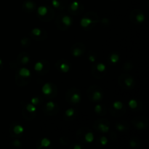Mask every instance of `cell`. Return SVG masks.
<instances>
[{
    "label": "cell",
    "mask_w": 149,
    "mask_h": 149,
    "mask_svg": "<svg viewBox=\"0 0 149 149\" xmlns=\"http://www.w3.org/2000/svg\"><path fill=\"white\" fill-rule=\"evenodd\" d=\"M99 22L100 20L97 13L93 11H90L87 12L85 15L81 18L80 25L85 30H90Z\"/></svg>",
    "instance_id": "obj_1"
},
{
    "label": "cell",
    "mask_w": 149,
    "mask_h": 149,
    "mask_svg": "<svg viewBox=\"0 0 149 149\" xmlns=\"http://www.w3.org/2000/svg\"><path fill=\"white\" fill-rule=\"evenodd\" d=\"M73 22L74 20H73L71 16L68 15L65 13H59L56 16V19H55V25H56L57 28L62 31L68 30L72 26Z\"/></svg>",
    "instance_id": "obj_2"
},
{
    "label": "cell",
    "mask_w": 149,
    "mask_h": 149,
    "mask_svg": "<svg viewBox=\"0 0 149 149\" xmlns=\"http://www.w3.org/2000/svg\"><path fill=\"white\" fill-rule=\"evenodd\" d=\"M37 17L41 21H51L55 17V9L50 6H40L37 9Z\"/></svg>",
    "instance_id": "obj_3"
},
{
    "label": "cell",
    "mask_w": 149,
    "mask_h": 149,
    "mask_svg": "<svg viewBox=\"0 0 149 149\" xmlns=\"http://www.w3.org/2000/svg\"><path fill=\"white\" fill-rule=\"evenodd\" d=\"M15 81L19 87L28 85L31 81V72L26 68H21L16 73Z\"/></svg>",
    "instance_id": "obj_4"
},
{
    "label": "cell",
    "mask_w": 149,
    "mask_h": 149,
    "mask_svg": "<svg viewBox=\"0 0 149 149\" xmlns=\"http://www.w3.org/2000/svg\"><path fill=\"white\" fill-rule=\"evenodd\" d=\"M76 138L81 143H91L94 141V135L91 130L87 127L79 129L76 133Z\"/></svg>",
    "instance_id": "obj_5"
},
{
    "label": "cell",
    "mask_w": 149,
    "mask_h": 149,
    "mask_svg": "<svg viewBox=\"0 0 149 149\" xmlns=\"http://www.w3.org/2000/svg\"><path fill=\"white\" fill-rule=\"evenodd\" d=\"M103 90L97 85H92L87 90V97L93 103H100L103 99Z\"/></svg>",
    "instance_id": "obj_6"
},
{
    "label": "cell",
    "mask_w": 149,
    "mask_h": 149,
    "mask_svg": "<svg viewBox=\"0 0 149 149\" xmlns=\"http://www.w3.org/2000/svg\"><path fill=\"white\" fill-rule=\"evenodd\" d=\"M119 86L125 90H132L135 86V80L129 74H122L118 78Z\"/></svg>",
    "instance_id": "obj_7"
},
{
    "label": "cell",
    "mask_w": 149,
    "mask_h": 149,
    "mask_svg": "<svg viewBox=\"0 0 149 149\" xmlns=\"http://www.w3.org/2000/svg\"><path fill=\"white\" fill-rule=\"evenodd\" d=\"M81 93L80 90L75 87H71L68 89L65 93V100L69 104H78L81 101Z\"/></svg>",
    "instance_id": "obj_8"
},
{
    "label": "cell",
    "mask_w": 149,
    "mask_h": 149,
    "mask_svg": "<svg viewBox=\"0 0 149 149\" xmlns=\"http://www.w3.org/2000/svg\"><path fill=\"white\" fill-rule=\"evenodd\" d=\"M37 114V109L36 106L31 103H27L23 104L22 109V115L26 120L31 121L35 119Z\"/></svg>",
    "instance_id": "obj_9"
},
{
    "label": "cell",
    "mask_w": 149,
    "mask_h": 149,
    "mask_svg": "<svg viewBox=\"0 0 149 149\" xmlns=\"http://www.w3.org/2000/svg\"><path fill=\"white\" fill-rule=\"evenodd\" d=\"M127 111V108L122 102L115 101L109 109L111 114L115 117H120L123 116Z\"/></svg>",
    "instance_id": "obj_10"
},
{
    "label": "cell",
    "mask_w": 149,
    "mask_h": 149,
    "mask_svg": "<svg viewBox=\"0 0 149 149\" xmlns=\"http://www.w3.org/2000/svg\"><path fill=\"white\" fill-rule=\"evenodd\" d=\"M92 75L96 79H102L106 76L107 69L105 64L102 63H94L91 68Z\"/></svg>",
    "instance_id": "obj_11"
},
{
    "label": "cell",
    "mask_w": 149,
    "mask_h": 149,
    "mask_svg": "<svg viewBox=\"0 0 149 149\" xmlns=\"http://www.w3.org/2000/svg\"><path fill=\"white\" fill-rule=\"evenodd\" d=\"M42 93L48 99H53L58 95V87L53 83H46L42 87Z\"/></svg>",
    "instance_id": "obj_12"
},
{
    "label": "cell",
    "mask_w": 149,
    "mask_h": 149,
    "mask_svg": "<svg viewBox=\"0 0 149 149\" xmlns=\"http://www.w3.org/2000/svg\"><path fill=\"white\" fill-rule=\"evenodd\" d=\"M50 69L49 63L47 60H40L34 65V71L39 75H45Z\"/></svg>",
    "instance_id": "obj_13"
},
{
    "label": "cell",
    "mask_w": 149,
    "mask_h": 149,
    "mask_svg": "<svg viewBox=\"0 0 149 149\" xmlns=\"http://www.w3.org/2000/svg\"><path fill=\"white\" fill-rule=\"evenodd\" d=\"M31 39H33L38 42H42V41L45 40L47 38V32L46 30L39 28H34L31 29L29 33Z\"/></svg>",
    "instance_id": "obj_14"
},
{
    "label": "cell",
    "mask_w": 149,
    "mask_h": 149,
    "mask_svg": "<svg viewBox=\"0 0 149 149\" xmlns=\"http://www.w3.org/2000/svg\"><path fill=\"white\" fill-rule=\"evenodd\" d=\"M68 11L71 15L77 16L81 15L84 11V5L79 1H74L68 4Z\"/></svg>",
    "instance_id": "obj_15"
},
{
    "label": "cell",
    "mask_w": 149,
    "mask_h": 149,
    "mask_svg": "<svg viewBox=\"0 0 149 149\" xmlns=\"http://www.w3.org/2000/svg\"><path fill=\"white\" fill-rule=\"evenodd\" d=\"M130 20L134 24H140L145 20V15L140 9H134L130 14Z\"/></svg>",
    "instance_id": "obj_16"
},
{
    "label": "cell",
    "mask_w": 149,
    "mask_h": 149,
    "mask_svg": "<svg viewBox=\"0 0 149 149\" xmlns=\"http://www.w3.org/2000/svg\"><path fill=\"white\" fill-rule=\"evenodd\" d=\"M93 128L100 132L107 133L110 129V122L107 119H97L93 124Z\"/></svg>",
    "instance_id": "obj_17"
},
{
    "label": "cell",
    "mask_w": 149,
    "mask_h": 149,
    "mask_svg": "<svg viewBox=\"0 0 149 149\" xmlns=\"http://www.w3.org/2000/svg\"><path fill=\"white\" fill-rule=\"evenodd\" d=\"M9 132L12 138H21L22 135L24 132V128L23 127L22 125L17 122H13L10 125L9 128Z\"/></svg>",
    "instance_id": "obj_18"
},
{
    "label": "cell",
    "mask_w": 149,
    "mask_h": 149,
    "mask_svg": "<svg viewBox=\"0 0 149 149\" xmlns=\"http://www.w3.org/2000/svg\"><path fill=\"white\" fill-rule=\"evenodd\" d=\"M59 109V106L57 103L49 101L44 105L42 110H43L44 113L47 116H54V115L58 114Z\"/></svg>",
    "instance_id": "obj_19"
},
{
    "label": "cell",
    "mask_w": 149,
    "mask_h": 149,
    "mask_svg": "<svg viewBox=\"0 0 149 149\" xmlns=\"http://www.w3.org/2000/svg\"><path fill=\"white\" fill-rule=\"evenodd\" d=\"M132 125L135 127L136 129L143 130L148 127V120L147 118L144 116H136L134 117L131 121Z\"/></svg>",
    "instance_id": "obj_20"
},
{
    "label": "cell",
    "mask_w": 149,
    "mask_h": 149,
    "mask_svg": "<svg viewBox=\"0 0 149 149\" xmlns=\"http://www.w3.org/2000/svg\"><path fill=\"white\" fill-rule=\"evenodd\" d=\"M86 52V46L84 44L81 42H77L74 44L71 47V52L72 55H74L76 58L81 57Z\"/></svg>",
    "instance_id": "obj_21"
},
{
    "label": "cell",
    "mask_w": 149,
    "mask_h": 149,
    "mask_svg": "<svg viewBox=\"0 0 149 149\" xmlns=\"http://www.w3.org/2000/svg\"><path fill=\"white\" fill-rule=\"evenodd\" d=\"M55 68L60 72L63 74H66L71 69V63L70 61H67L65 59H59L56 63H55Z\"/></svg>",
    "instance_id": "obj_22"
},
{
    "label": "cell",
    "mask_w": 149,
    "mask_h": 149,
    "mask_svg": "<svg viewBox=\"0 0 149 149\" xmlns=\"http://www.w3.org/2000/svg\"><path fill=\"white\" fill-rule=\"evenodd\" d=\"M22 9L26 13H31L36 10V4L32 0H26L22 4Z\"/></svg>",
    "instance_id": "obj_23"
},
{
    "label": "cell",
    "mask_w": 149,
    "mask_h": 149,
    "mask_svg": "<svg viewBox=\"0 0 149 149\" xmlns=\"http://www.w3.org/2000/svg\"><path fill=\"white\" fill-rule=\"evenodd\" d=\"M31 58L30 55L27 52H20L17 57V59H16V62L18 64V65H25L26 64H28L30 61Z\"/></svg>",
    "instance_id": "obj_24"
},
{
    "label": "cell",
    "mask_w": 149,
    "mask_h": 149,
    "mask_svg": "<svg viewBox=\"0 0 149 149\" xmlns=\"http://www.w3.org/2000/svg\"><path fill=\"white\" fill-rule=\"evenodd\" d=\"M52 4L54 9L63 11L67 8L68 5V0H52Z\"/></svg>",
    "instance_id": "obj_25"
},
{
    "label": "cell",
    "mask_w": 149,
    "mask_h": 149,
    "mask_svg": "<svg viewBox=\"0 0 149 149\" xmlns=\"http://www.w3.org/2000/svg\"><path fill=\"white\" fill-rule=\"evenodd\" d=\"M77 113L75 109H73V108H70V109H67L65 111L63 115V118L66 121H72L75 119V117L77 116Z\"/></svg>",
    "instance_id": "obj_26"
},
{
    "label": "cell",
    "mask_w": 149,
    "mask_h": 149,
    "mask_svg": "<svg viewBox=\"0 0 149 149\" xmlns=\"http://www.w3.org/2000/svg\"><path fill=\"white\" fill-rule=\"evenodd\" d=\"M95 112L98 116H105L107 113V108L105 105L97 103L95 106Z\"/></svg>",
    "instance_id": "obj_27"
},
{
    "label": "cell",
    "mask_w": 149,
    "mask_h": 149,
    "mask_svg": "<svg viewBox=\"0 0 149 149\" xmlns=\"http://www.w3.org/2000/svg\"><path fill=\"white\" fill-rule=\"evenodd\" d=\"M115 127H116V130L119 131V132H127V131L129 130L130 127L127 122H122V121H118L115 123Z\"/></svg>",
    "instance_id": "obj_28"
},
{
    "label": "cell",
    "mask_w": 149,
    "mask_h": 149,
    "mask_svg": "<svg viewBox=\"0 0 149 149\" xmlns=\"http://www.w3.org/2000/svg\"><path fill=\"white\" fill-rule=\"evenodd\" d=\"M51 141L48 138H42V139L38 140L36 142V147L37 149H41L42 148H47L50 146Z\"/></svg>",
    "instance_id": "obj_29"
},
{
    "label": "cell",
    "mask_w": 149,
    "mask_h": 149,
    "mask_svg": "<svg viewBox=\"0 0 149 149\" xmlns=\"http://www.w3.org/2000/svg\"><path fill=\"white\" fill-rule=\"evenodd\" d=\"M109 60L111 63L114 64L119 62V60H120V57H119V55H118L117 53H116V52H113V53H111L110 55H109Z\"/></svg>",
    "instance_id": "obj_30"
},
{
    "label": "cell",
    "mask_w": 149,
    "mask_h": 149,
    "mask_svg": "<svg viewBox=\"0 0 149 149\" xmlns=\"http://www.w3.org/2000/svg\"><path fill=\"white\" fill-rule=\"evenodd\" d=\"M140 103H141L138 100H136V99H132V100H130L129 106L132 110H138V109L139 108Z\"/></svg>",
    "instance_id": "obj_31"
},
{
    "label": "cell",
    "mask_w": 149,
    "mask_h": 149,
    "mask_svg": "<svg viewBox=\"0 0 149 149\" xmlns=\"http://www.w3.org/2000/svg\"><path fill=\"white\" fill-rule=\"evenodd\" d=\"M31 44V39H29V38L23 37L20 40V45L23 47H29Z\"/></svg>",
    "instance_id": "obj_32"
},
{
    "label": "cell",
    "mask_w": 149,
    "mask_h": 149,
    "mask_svg": "<svg viewBox=\"0 0 149 149\" xmlns=\"http://www.w3.org/2000/svg\"><path fill=\"white\" fill-rule=\"evenodd\" d=\"M97 145L103 147L107 145L108 143V138L105 136H101L97 139Z\"/></svg>",
    "instance_id": "obj_33"
},
{
    "label": "cell",
    "mask_w": 149,
    "mask_h": 149,
    "mask_svg": "<svg viewBox=\"0 0 149 149\" xmlns=\"http://www.w3.org/2000/svg\"><path fill=\"white\" fill-rule=\"evenodd\" d=\"M140 144V141H138V139L137 138H132V139L130 141V146L131 148H137L139 147Z\"/></svg>",
    "instance_id": "obj_34"
},
{
    "label": "cell",
    "mask_w": 149,
    "mask_h": 149,
    "mask_svg": "<svg viewBox=\"0 0 149 149\" xmlns=\"http://www.w3.org/2000/svg\"><path fill=\"white\" fill-rule=\"evenodd\" d=\"M12 146L15 148H22V143L20 142V140L18 138H15L13 141L11 142Z\"/></svg>",
    "instance_id": "obj_35"
},
{
    "label": "cell",
    "mask_w": 149,
    "mask_h": 149,
    "mask_svg": "<svg viewBox=\"0 0 149 149\" xmlns=\"http://www.w3.org/2000/svg\"><path fill=\"white\" fill-rule=\"evenodd\" d=\"M122 68H123L122 69L125 71H131V70L132 69V68H133V65H132V63L131 62L127 61V62L125 63V64L123 65V67H122Z\"/></svg>",
    "instance_id": "obj_36"
},
{
    "label": "cell",
    "mask_w": 149,
    "mask_h": 149,
    "mask_svg": "<svg viewBox=\"0 0 149 149\" xmlns=\"http://www.w3.org/2000/svg\"><path fill=\"white\" fill-rule=\"evenodd\" d=\"M88 60L90 63H94L96 62V60H97V58H96V55L95 53H93V52H90L88 54Z\"/></svg>",
    "instance_id": "obj_37"
},
{
    "label": "cell",
    "mask_w": 149,
    "mask_h": 149,
    "mask_svg": "<svg viewBox=\"0 0 149 149\" xmlns=\"http://www.w3.org/2000/svg\"><path fill=\"white\" fill-rule=\"evenodd\" d=\"M41 101H42V100H41L40 96H39V97L36 96V97H33V98L31 99V103L33 105H34V106H38V105L40 104Z\"/></svg>",
    "instance_id": "obj_38"
},
{
    "label": "cell",
    "mask_w": 149,
    "mask_h": 149,
    "mask_svg": "<svg viewBox=\"0 0 149 149\" xmlns=\"http://www.w3.org/2000/svg\"><path fill=\"white\" fill-rule=\"evenodd\" d=\"M60 143L63 146H67L69 143V139L66 137H62L60 138Z\"/></svg>",
    "instance_id": "obj_39"
},
{
    "label": "cell",
    "mask_w": 149,
    "mask_h": 149,
    "mask_svg": "<svg viewBox=\"0 0 149 149\" xmlns=\"http://www.w3.org/2000/svg\"><path fill=\"white\" fill-rule=\"evenodd\" d=\"M109 23H110V21H109V18H106V17H105V18H103V20L100 21V23H101L102 26H108L109 25Z\"/></svg>",
    "instance_id": "obj_40"
},
{
    "label": "cell",
    "mask_w": 149,
    "mask_h": 149,
    "mask_svg": "<svg viewBox=\"0 0 149 149\" xmlns=\"http://www.w3.org/2000/svg\"><path fill=\"white\" fill-rule=\"evenodd\" d=\"M81 148H82V146H81V144H79V143L72 144V145L70 146V149H81Z\"/></svg>",
    "instance_id": "obj_41"
},
{
    "label": "cell",
    "mask_w": 149,
    "mask_h": 149,
    "mask_svg": "<svg viewBox=\"0 0 149 149\" xmlns=\"http://www.w3.org/2000/svg\"><path fill=\"white\" fill-rule=\"evenodd\" d=\"M3 66H4V63H3L2 60H1V58H0V71H1V70H2Z\"/></svg>",
    "instance_id": "obj_42"
},
{
    "label": "cell",
    "mask_w": 149,
    "mask_h": 149,
    "mask_svg": "<svg viewBox=\"0 0 149 149\" xmlns=\"http://www.w3.org/2000/svg\"><path fill=\"white\" fill-rule=\"evenodd\" d=\"M112 1H115V0H112Z\"/></svg>",
    "instance_id": "obj_43"
}]
</instances>
